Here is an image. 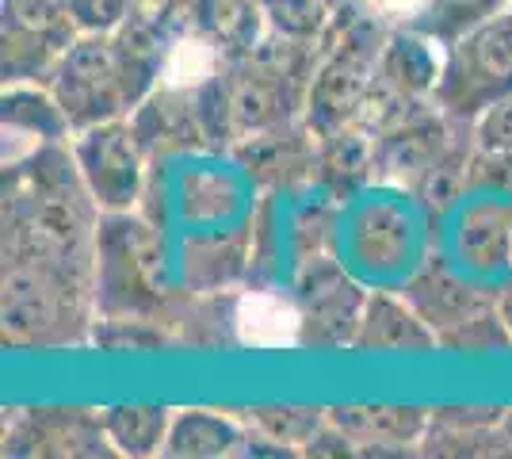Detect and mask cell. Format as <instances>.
<instances>
[{"label":"cell","mask_w":512,"mask_h":459,"mask_svg":"<svg viewBox=\"0 0 512 459\" xmlns=\"http://www.w3.org/2000/svg\"><path fill=\"white\" fill-rule=\"evenodd\" d=\"M436 333L425 326L421 314H409L394 299H371L367 318H363L360 345H390V349H409V345H432Z\"/></svg>","instance_id":"obj_7"},{"label":"cell","mask_w":512,"mask_h":459,"mask_svg":"<svg viewBox=\"0 0 512 459\" xmlns=\"http://www.w3.org/2000/svg\"><path fill=\"white\" fill-rule=\"evenodd\" d=\"M482 142L490 150L512 153V96H505L501 104H493L486 115H482Z\"/></svg>","instance_id":"obj_11"},{"label":"cell","mask_w":512,"mask_h":459,"mask_svg":"<svg viewBox=\"0 0 512 459\" xmlns=\"http://www.w3.org/2000/svg\"><path fill=\"white\" fill-rule=\"evenodd\" d=\"M256 421H260L264 429H272V437L283 440V444H302V440L314 437L321 425L318 410H314V414H310V410H260Z\"/></svg>","instance_id":"obj_9"},{"label":"cell","mask_w":512,"mask_h":459,"mask_svg":"<svg viewBox=\"0 0 512 459\" xmlns=\"http://www.w3.org/2000/svg\"><path fill=\"white\" fill-rule=\"evenodd\" d=\"M501 318H505V322H509V329H512V287H509V295L501 299Z\"/></svg>","instance_id":"obj_12"},{"label":"cell","mask_w":512,"mask_h":459,"mask_svg":"<svg viewBox=\"0 0 512 459\" xmlns=\"http://www.w3.org/2000/svg\"><path fill=\"white\" fill-rule=\"evenodd\" d=\"M211 69H214L211 43H203V39H180L165 54V62H161V85L172 88V92H184V88L203 85L211 77Z\"/></svg>","instance_id":"obj_8"},{"label":"cell","mask_w":512,"mask_h":459,"mask_svg":"<svg viewBox=\"0 0 512 459\" xmlns=\"http://www.w3.org/2000/svg\"><path fill=\"white\" fill-rule=\"evenodd\" d=\"M501 429H505V437H509V448H512V414L501 421Z\"/></svg>","instance_id":"obj_13"},{"label":"cell","mask_w":512,"mask_h":459,"mask_svg":"<svg viewBox=\"0 0 512 459\" xmlns=\"http://www.w3.org/2000/svg\"><path fill=\"white\" fill-rule=\"evenodd\" d=\"M505 96H512V12L463 31L436 81V100L459 119H478Z\"/></svg>","instance_id":"obj_1"},{"label":"cell","mask_w":512,"mask_h":459,"mask_svg":"<svg viewBox=\"0 0 512 459\" xmlns=\"http://www.w3.org/2000/svg\"><path fill=\"white\" fill-rule=\"evenodd\" d=\"M230 326L237 341L249 349H287V345H299L306 322L299 306L276 291H245L234 303Z\"/></svg>","instance_id":"obj_3"},{"label":"cell","mask_w":512,"mask_h":459,"mask_svg":"<svg viewBox=\"0 0 512 459\" xmlns=\"http://www.w3.org/2000/svg\"><path fill=\"white\" fill-rule=\"evenodd\" d=\"M329 421L348 440L398 444V448H406L413 440H425L428 429V417L417 410H337V414H329Z\"/></svg>","instance_id":"obj_4"},{"label":"cell","mask_w":512,"mask_h":459,"mask_svg":"<svg viewBox=\"0 0 512 459\" xmlns=\"http://www.w3.org/2000/svg\"><path fill=\"white\" fill-rule=\"evenodd\" d=\"M406 299H409V306L425 318V326L436 333V341H444L455 329L470 326L474 318L497 310L493 299H486L478 287L459 284L448 268H440V264H436V268H425V272L409 284Z\"/></svg>","instance_id":"obj_2"},{"label":"cell","mask_w":512,"mask_h":459,"mask_svg":"<svg viewBox=\"0 0 512 459\" xmlns=\"http://www.w3.org/2000/svg\"><path fill=\"white\" fill-rule=\"evenodd\" d=\"M367 8L386 23H406V27H428V16L436 0H367Z\"/></svg>","instance_id":"obj_10"},{"label":"cell","mask_w":512,"mask_h":459,"mask_svg":"<svg viewBox=\"0 0 512 459\" xmlns=\"http://www.w3.org/2000/svg\"><path fill=\"white\" fill-rule=\"evenodd\" d=\"M241 444V429L226 417L188 410V414L172 417L165 452L169 456H230Z\"/></svg>","instance_id":"obj_5"},{"label":"cell","mask_w":512,"mask_h":459,"mask_svg":"<svg viewBox=\"0 0 512 459\" xmlns=\"http://www.w3.org/2000/svg\"><path fill=\"white\" fill-rule=\"evenodd\" d=\"M107 440L123 452V456H153L165 448L169 440V410L157 406H134V410H107L100 417Z\"/></svg>","instance_id":"obj_6"}]
</instances>
